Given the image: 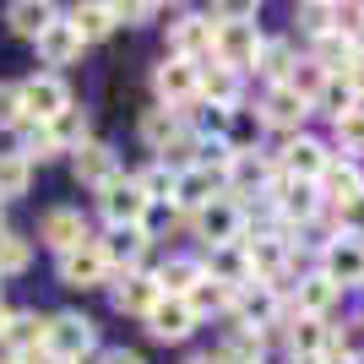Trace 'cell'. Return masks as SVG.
Masks as SVG:
<instances>
[{"mask_svg": "<svg viewBox=\"0 0 364 364\" xmlns=\"http://www.w3.org/2000/svg\"><path fill=\"white\" fill-rule=\"evenodd\" d=\"M316 191H326L321 201H332V207H359L364 201V174H359V164H326V174L316 180Z\"/></svg>", "mask_w": 364, "mask_h": 364, "instance_id": "obj_17", "label": "cell"}, {"mask_svg": "<svg viewBox=\"0 0 364 364\" xmlns=\"http://www.w3.org/2000/svg\"><path fill=\"white\" fill-rule=\"evenodd\" d=\"M185 304H191V310H196V321L207 316V310H234V304H240V294L234 289H223V283H213V277L201 272V283L191 294H185Z\"/></svg>", "mask_w": 364, "mask_h": 364, "instance_id": "obj_32", "label": "cell"}, {"mask_svg": "<svg viewBox=\"0 0 364 364\" xmlns=\"http://www.w3.org/2000/svg\"><path fill=\"white\" fill-rule=\"evenodd\" d=\"M321 82H326V71H321L316 60H299V65H294V71H289V82H283V87H289V92H299L304 104H316Z\"/></svg>", "mask_w": 364, "mask_h": 364, "instance_id": "obj_41", "label": "cell"}, {"mask_svg": "<svg viewBox=\"0 0 364 364\" xmlns=\"http://www.w3.org/2000/svg\"><path fill=\"white\" fill-rule=\"evenodd\" d=\"M245 256H250V283H261V289H277L283 272H289V245L277 240V234L245 240Z\"/></svg>", "mask_w": 364, "mask_h": 364, "instance_id": "obj_10", "label": "cell"}, {"mask_svg": "<svg viewBox=\"0 0 364 364\" xmlns=\"http://www.w3.org/2000/svg\"><path fill=\"white\" fill-rule=\"evenodd\" d=\"M49 136H55V152H76L82 141H92V136H87V114H82V109L71 104V109L60 114V120L49 125Z\"/></svg>", "mask_w": 364, "mask_h": 364, "instance_id": "obj_37", "label": "cell"}, {"mask_svg": "<svg viewBox=\"0 0 364 364\" xmlns=\"http://www.w3.org/2000/svg\"><path fill=\"white\" fill-rule=\"evenodd\" d=\"M0 364H28V359H16V353H0Z\"/></svg>", "mask_w": 364, "mask_h": 364, "instance_id": "obj_50", "label": "cell"}, {"mask_svg": "<svg viewBox=\"0 0 364 364\" xmlns=\"http://www.w3.org/2000/svg\"><path fill=\"white\" fill-rule=\"evenodd\" d=\"M16 109H22V120L33 125H55L71 109V87H65L60 71H38L28 82H16Z\"/></svg>", "mask_w": 364, "mask_h": 364, "instance_id": "obj_2", "label": "cell"}, {"mask_svg": "<svg viewBox=\"0 0 364 364\" xmlns=\"http://www.w3.org/2000/svg\"><path fill=\"white\" fill-rule=\"evenodd\" d=\"M38 240L65 256V250H76V245H87V218L76 213V207H49V213L38 218Z\"/></svg>", "mask_w": 364, "mask_h": 364, "instance_id": "obj_13", "label": "cell"}, {"mask_svg": "<svg viewBox=\"0 0 364 364\" xmlns=\"http://www.w3.org/2000/svg\"><path fill=\"white\" fill-rule=\"evenodd\" d=\"M152 87H158V98H164V109H191L196 104V87H201V65L191 60H164L158 71H152Z\"/></svg>", "mask_w": 364, "mask_h": 364, "instance_id": "obj_6", "label": "cell"}, {"mask_svg": "<svg viewBox=\"0 0 364 364\" xmlns=\"http://www.w3.org/2000/svg\"><path fill=\"white\" fill-rule=\"evenodd\" d=\"M310 60H316L326 76H348L353 49H348V38H343V33L332 28V33H321V38H316V55H310Z\"/></svg>", "mask_w": 364, "mask_h": 364, "instance_id": "obj_29", "label": "cell"}, {"mask_svg": "<svg viewBox=\"0 0 364 364\" xmlns=\"http://www.w3.org/2000/svg\"><path fill=\"white\" fill-rule=\"evenodd\" d=\"M180 131H185V125H180V114H174V109H152V114H141V141H147L152 152H164Z\"/></svg>", "mask_w": 364, "mask_h": 364, "instance_id": "obj_36", "label": "cell"}, {"mask_svg": "<svg viewBox=\"0 0 364 364\" xmlns=\"http://www.w3.org/2000/svg\"><path fill=\"white\" fill-rule=\"evenodd\" d=\"M22 109H16V82H0V131H16Z\"/></svg>", "mask_w": 364, "mask_h": 364, "instance_id": "obj_45", "label": "cell"}, {"mask_svg": "<svg viewBox=\"0 0 364 364\" xmlns=\"http://www.w3.org/2000/svg\"><path fill=\"white\" fill-rule=\"evenodd\" d=\"M272 321H277V289H261V283L245 289V321L240 326H256L261 332V326H272Z\"/></svg>", "mask_w": 364, "mask_h": 364, "instance_id": "obj_39", "label": "cell"}, {"mask_svg": "<svg viewBox=\"0 0 364 364\" xmlns=\"http://www.w3.org/2000/svg\"><path fill=\"white\" fill-rule=\"evenodd\" d=\"M152 304H158V283H152L147 272H114V310L147 316Z\"/></svg>", "mask_w": 364, "mask_h": 364, "instance_id": "obj_22", "label": "cell"}, {"mask_svg": "<svg viewBox=\"0 0 364 364\" xmlns=\"http://www.w3.org/2000/svg\"><path fill=\"white\" fill-rule=\"evenodd\" d=\"M65 22H71V28L82 33V44H87V38H104V33H114V28H120V22H114V6H76V11L65 16Z\"/></svg>", "mask_w": 364, "mask_h": 364, "instance_id": "obj_34", "label": "cell"}, {"mask_svg": "<svg viewBox=\"0 0 364 364\" xmlns=\"http://www.w3.org/2000/svg\"><path fill=\"white\" fill-rule=\"evenodd\" d=\"M326 164H332V147L316 141V136H294L289 147H283V174H289V180L316 185L321 174H326Z\"/></svg>", "mask_w": 364, "mask_h": 364, "instance_id": "obj_12", "label": "cell"}, {"mask_svg": "<svg viewBox=\"0 0 364 364\" xmlns=\"http://www.w3.org/2000/svg\"><path fill=\"white\" fill-rule=\"evenodd\" d=\"M6 321H11V310H6V304H0V332H6Z\"/></svg>", "mask_w": 364, "mask_h": 364, "instance_id": "obj_51", "label": "cell"}, {"mask_svg": "<svg viewBox=\"0 0 364 364\" xmlns=\"http://www.w3.org/2000/svg\"><path fill=\"white\" fill-rule=\"evenodd\" d=\"M98 343V326L87 316H49L44 321V359H65V364H82Z\"/></svg>", "mask_w": 364, "mask_h": 364, "instance_id": "obj_3", "label": "cell"}, {"mask_svg": "<svg viewBox=\"0 0 364 364\" xmlns=\"http://www.w3.org/2000/svg\"><path fill=\"white\" fill-rule=\"evenodd\" d=\"M109 277H114V267L104 261L98 240H87V245H76V250L60 256V283L65 289H98V283H109Z\"/></svg>", "mask_w": 364, "mask_h": 364, "instance_id": "obj_8", "label": "cell"}, {"mask_svg": "<svg viewBox=\"0 0 364 364\" xmlns=\"http://www.w3.org/2000/svg\"><path fill=\"white\" fill-rule=\"evenodd\" d=\"M28 267H33V240L0 228V277H22Z\"/></svg>", "mask_w": 364, "mask_h": 364, "instance_id": "obj_35", "label": "cell"}, {"mask_svg": "<svg viewBox=\"0 0 364 364\" xmlns=\"http://www.w3.org/2000/svg\"><path fill=\"white\" fill-rule=\"evenodd\" d=\"M201 272L213 277V283H223V289H234V294L250 289V256H245V240L240 245H218Z\"/></svg>", "mask_w": 364, "mask_h": 364, "instance_id": "obj_19", "label": "cell"}, {"mask_svg": "<svg viewBox=\"0 0 364 364\" xmlns=\"http://www.w3.org/2000/svg\"><path fill=\"white\" fill-rule=\"evenodd\" d=\"M337 299H343V289H332V283H326L321 272L299 283V316H310V321H321V316H326V310H332Z\"/></svg>", "mask_w": 364, "mask_h": 364, "instance_id": "obj_31", "label": "cell"}, {"mask_svg": "<svg viewBox=\"0 0 364 364\" xmlns=\"http://www.w3.org/2000/svg\"><path fill=\"white\" fill-rule=\"evenodd\" d=\"M0 343H6L16 359L38 364V359H44V316H33V310L11 316V321H6V332H0Z\"/></svg>", "mask_w": 364, "mask_h": 364, "instance_id": "obj_18", "label": "cell"}, {"mask_svg": "<svg viewBox=\"0 0 364 364\" xmlns=\"http://www.w3.org/2000/svg\"><path fill=\"white\" fill-rule=\"evenodd\" d=\"M38 364H65V359H38Z\"/></svg>", "mask_w": 364, "mask_h": 364, "instance_id": "obj_54", "label": "cell"}, {"mask_svg": "<svg viewBox=\"0 0 364 364\" xmlns=\"http://www.w3.org/2000/svg\"><path fill=\"white\" fill-rule=\"evenodd\" d=\"M28 185H33V164L22 152H0V201L28 196Z\"/></svg>", "mask_w": 364, "mask_h": 364, "instance_id": "obj_33", "label": "cell"}, {"mask_svg": "<svg viewBox=\"0 0 364 364\" xmlns=\"http://www.w3.org/2000/svg\"><path fill=\"white\" fill-rule=\"evenodd\" d=\"M332 348H337V359H348V364L364 359V316H353V321H343V326H337Z\"/></svg>", "mask_w": 364, "mask_h": 364, "instance_id": "obj_42", "label": "cell"}, {"mask_svg": "<svg viewBox=\"0 0 364 364\" xmlns=\"http://www.w3.org/2000/svg\"><path fill=\"white\" fill-rule=\"evenodd\" d=\"M98 250H104L109 267H125V272H136L141 250H147V223H136V228H109V240H98Z\"/></svg>", "mask_w": 364, "mask_h": 364, "instance_id": "obj_23", "label": "cell"}, {"mask_svg": "<svg viewBox=\"0 0 364 364\" xmlns=\"http://www.w3.org/2000/svg\"><path fill=\"white\" fill-rule=\"evenodd\" d=\"M196 98H207L213 109H234V98H240V71H228V65H218V60H201Z\"/></svg>", "mask_w": 364, "mask_h": 364, "instance_id": "obj_24", "label": "cell"}, {"mask_svg": "<svg viewBox=\"0 0 364 364\" xmlns=\"http://www.w3.org/2000/svg\"><path fill=\"white\" fill-rule=\"evenodd\" d=\"M158 294H174V299H185V294L201 283V261H191V256H168L164 267H158Z\"/></svg>", "mask_w": 364, "mask_h": 364, "instance_id": "obj_25", "label": "cell"}, {"mask_svg": "<svg viewBox=\"0 0 364 364\" xmlns=\"http://www.w3.org/2000/svg\"><path fill=\"white\" fill-rule=\"evenodd\" d=\"M348 82H353V92H359V104H364V55H353V65H348Z\"/></svg>", "mask_w": 364, "mask_h": 364, "instance_id": "obj_48", "label": "cell"}, {"mask_svg": "<svg viewBox=\"0 0 364 364\" xmlns=\"http://www.w3.org/2000/svg\"><path fill=\"white\" fill-rule=\"evenodd\" d=\"M321 277L332 289H364V240L359 234H337L321 245Z\"/></svg>", "mask_w": 364, "mask_h": 364, "instance_id": "obj_4", "label": "cell"}, {"mask_svg": "<svg viewBox=\"0 0 364 364\" xmlns=\"http://www.w3.org/2000/svg\"><path fill=\"white\" fill-rule=\"evenodd\" d=\"M223 22H213V60L218 65H228V71H245V65H256V55H261V28L250 22V6H228V11H218Z\"/></svg>", "mask_w": 364, "mask_h": 364, "instance_id": "obj_1", "label": "cell"}, {"mask_svg": "<svg viewBox=\"0 0 364 364\" xmlns=\"http://www.w3.org/2000/svg\"><path fill=\"white\" fill-rule=\"evenodd\" d=\"M289 343H294V359H326V321H310V316H299L294 321V332H289Z\"/></svg>", "mask_w": 364, "mask_h": 364, "instance_id": "obj_30", "label": "cell"}, {"mask_svg": "<svg viewBox=\"0 0 364 364\" xmlns=\"http://www.w3.org/2000/svg\"><path fill=\"white\" fill-rule=\"evenodd\" d=\"M223 196V174H218L213 164H185L180 180H174V201H180L185 213H201L207 201Z\"/></svg>", "mask_w": 364, "mask_h": 364, "instance_id": "obj_11", "label": "cell"}, {"mask_svg": "<svg viewBox=\"0 0 364 364\" xmlns=\"http://www.w3.org/2000/svg\"><path fill=\"white\" fill-rule=\"evenodd\" d=\"M141 321H147V332L158 337V343H185V337L196 332V310L185 299H174V294H158V304H152Z\"/></svg>", "mask_w": 364, "mask_h": 364, "instance_id": "obj_9", "label": "cell"}, {"mask_svg": "<svg viewBox=\"0 0 364 364\" xmlns=\"http://www.w3.org/2000/svg\"><path fill=\"white\" fill-rule=\"evenodd\" d=\"M267 191H272V201H277V213H283V218H299V223H310V218L321 213V191H316V185H304V180L272 174V180H267Z\"/></svg>", "mask_w": 364, "mask_h": 364, "instance_id": "obj_14", "label": "cell"}, {"mask_svg": "<svg viewBox=\"0 0 364 364\" xmlns=\"http://www.w3.org/2000/svg\"><path fill=\"white\" fill-rule=\"evenodd\" d=\"M55 16H60V11L44 6V0H16V6H6V22H11V33H22V38H38Z\"/></svg>", "mask_w": 364, "mask_h": 364, "instance_id": "obj_26", "label": "cell"}, {"mask_svg": "<svg viewBox=\"0 0 364 364\" xmlns=\"http://www.w3.org/2000/svg\"><path fill=\"white\" fill-rule=\"evenodd\" d=\"M294 22H299L310 38H321V33L337 28V6H316V0H310V6H299V11H294Z\"/></svg>", "mask_w": 364, "mask_h": 364, "instance_id": "obj_44", "label": "cell"}, {"mask_svg": "<svg viewBox=\"0 0 364 364\" xmlns=\"http://www.w3.org/2000/svg\"><path fill=\"white\" fill-rule=\"evenodd\" d=\"M321 364H348V359H337V353H332V359H321Z\"/></svg>", "mask_w": 364, "mask_h": 364, "instance_id": "obj_52", "label": "cell"}, {"mask_svg": "<svg viewBox=\"0 0 364 364\" xmlns=\"http://www.w3.org/2000/svg\"><path fill=\"white\" fill-rule=\"evenodd\" d=\"M304 114H310V104H304L299 92H289V87H267V98H261V125H277V131H299Z\"/></svg>", "mask_w": 364, "mask_h": 364, "instance_id": "obj_21", "label": "cell"}, {"mask_svg": "<svg viewBox=\"0 0 364 364\" xmlns=\"http://www.w3.org/2000/svg\"><path fill=\"white\" fill-rule=\"evenodd\" d=\"M168 38H174V60H191L201 65V55H213V22L207 16H174L168 22Z\"/></svg>", "mask_w": 364, "mask_h": 364, "instance_id": "obj_15", "label": "cell"}, {"mask_svg": "<svg viewBox=\"0 0 364 364\" xmlns=\"http://www.w3.org/2000/svg\"><path fill=\"white\" fill-rule=\"evenodd\" d=\"M196 234L213 245V250H218V245H240V234H245V207L223 191L218 201H207V207L196 213Z\"/></svg>", "mask_w": 364, "mask_h": 364, "instance_id": "obj_5", "label": "cell"}, {"mask_svg": "<svg viewBox=\"0 0 364 364\" xmlns=\"http://www.w3.org/2000/svg\"><path fill=\"white\" fill-rule=\"evenodd\" d=\"M98 207H104L109 228H136V223H147V207H152V201L136 191V180H120V174H114V180L104 185Z\"/></svg>", "mask_w": 364, "mask_h": 364, "instance_id": "obj_7", "label": "cell"}, {"mask_svg": "<svg viewBox=\"0 0 364 364\" xmlns=\"http://www.w3.org/2000/svg\"><path fill=\"white\" fill-rule=\"evenodd\" d=\"M174 180H180V168H168L164 158H158L152 168H141V174H136V191L147 201H174Z\"/></svg>", "mask_w": 364, "mask_h": 364, "instance_id": "obj_38", "label": "cell"}, {"mask_svg": "<svg viewBox=\"0 0 364 364\" xmlns=\"http://www.w3.org/2000/svg\"><path fill=\"white\" fill-rule=\"evenodd\" d=\"M294 364H321V359H294Z\"/></svg>", "mask_w": 364, "mask_h": 364, "instance_id": "obj_53", "label": "cell"}, {"mask_svg": "<svg viewBox=\"0 0 364 364\" xmlns=\"http://www.w3.org/2000/svg\"><path fill=\"white\" fill-rule=\"evenodd\" d=\"M33 44H38V60H44V65H76V60H82V33H76L65 16H55Z\"/></svg>", "mask_w": 364, "mask_h": 364, "instance_id": "obj_16", "label": "cell"}, {"mask_svg": "<svg viewBox=\"0 0 364 364\" xmlns=\"http://www.w3.org/2000/svg\"><path fill=\"white\" fill-rule=\"evenodd\" d=\"M185 364H218V359H213V353H196V359H185Z\"/></svg>", "mask_w": 364, "mask_h": 364, "instance_id": "obj_49", "label": "cell"}, {"mask_svg": "<svg viewBox=\"0 0 364 364\" xmlns=\"http://www.w3.org/2000/svg\"><path fill=\"white\" fill-rule=\"evenodd\" d=\"M294 49H289V38H267V44H261V55H256V71L267 76V82H272V87H283V82H289V71H294Z\"/></svg>", "mask_w": 364, "mask_h": 364, "instance_id": "obj_28", "label": "cell"}, {"mask_svg": "<svg viewBox=\"0 0 364 364\" xmlns=\"http://www.w3.org/2000/svg\"><path fill=\"white\" fill-rule=\"evenodd\" d=\"M158 16V6H147V0H136V6H114V22H152Z\"/></svg>", "mask_w": 364, "mask_h": 364, "instance_id": "obj_46", "label": "cell"}, {"mask_svg": "<svg viewBox=\"0 0 364 364\" xmlns=\"http://www.w3.org/2000/svg\"><path fill=\"white\" fill-rule=\"evenodd\" d=\"M316 109H326L332 120H343V114H353V109H364V104H359V92H353L348 76H326L321 92H316Z\"/></svg>", "mask_w": 364, "mask_h": 364, "instance_id": "obj_27", "label": "cell"}, {"mask_svg": "<svg viewBox=\"0 0 364 364\" xmlns=\"http://www.w3.org/2000/svg\"><path fill=\"white\" fill-rule=\"evenodd\" d=\"M332 125H337V147L348 152V164L364 158V109H353V114H343V120H332Z\"/></svg>", "mask_w": 364, "mask_h": 364, "instance_id": "obj_43", "label": "cell"}, {"mask_svg": "<svg viewBox=\"0 0 364 364\" xmlns=\"http://www.w3.org/2000/svg\"><path fill=\"white\" fill-rule=\"evenodd\" d=\"M71 168L82 185H98L104 191L114 174H120V164H114V147H104V141H82V147L71 152Z\"/></svg>", "mask_w": 364, "mask_h": 364, "instance_id": "obj_20", "label": "cell"}, {"mask_svg": "<svg viewBox=\"0 0 364 364\" xmlns=\"http://www.w3.org/2000/svg\"><path fill=\"white\" fill-rule=\"evenodd\" d=\"M16 136H22V147H16V152H22L28 164H33V158H38V164H44V158H55V136H49V125L22 120V125H16Z\"/></svg>", "mask_w": 364, "mask_h": 364, "instance_id": "obj_40", "label": "cell"}, {"mask_svg": "<svg viewBox=\"0 0 364 364\" xmlns=\"http://www.w3.org/2000/svg\"><path fill=\"white\" fill-rule=\"evenodd\" d=\"M98 364H147V359L131 353V348H109V353H98Z\"/></svg>", "mask_w": 364, "mask_h": 364, "instance_id": "obj_47", "label": "cell"}]
</instances>
